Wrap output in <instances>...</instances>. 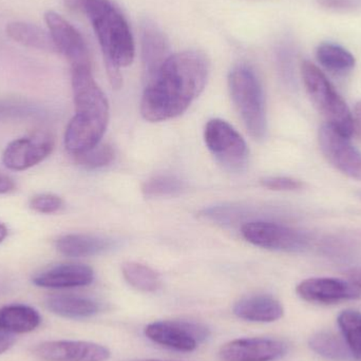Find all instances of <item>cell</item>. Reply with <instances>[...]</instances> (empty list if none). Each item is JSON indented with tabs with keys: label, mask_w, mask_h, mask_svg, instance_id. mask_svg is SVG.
<instances>
[{
	"label": "cell",
	"mask_w": 361,
	"mask_h": 361,
	"mask_svg": "<svg viewBox=\"0 0 361 361\" xmlns=\"http://www.w3.org/2000/svg\"><path fill=\"white\" fill-rule=\"evenodd\" d=\"M316 57L322 67L335 74L349 73L355 67V57L350 51L333 42H322L316 50Z\"/></svg>",
	"instance_id": "23"
},
{
	"label": "cell",
	"mask_w": 361,
	"mask_h": 361,
	"mask_svg": "<svg viewBox=\"0 0 361 361\" xmlns=\"http://www.w3.org/2000/svg\"><path fill=\"white\" fill-rule=\"evenodd\" d=\"M15 339L12 335L2 332L0 330V354H4V352L8 351L13 347Z\"/></svg>",
	"instance_id": "34"
},
{
	"label": "cell",
	"mask_w": 361,
	"mask_h": 361,
	"mask_svg": "<svg viewBox=\"0 0 361 361\" xmlns=\"http://www.w3.org/2000/svg\"><path fill=\"white\" fill-rule=\"evenodd\" d=\"M242 235L252 245L284 252H301L310 246L307 233L280 223L250 221L242 226Z\"/></svg>",
	"instance_id": "7"
},
{
	"label": "cell",
	"mask_w": 361,
	"mask_h": 361,
	"mask_svg": "<svg viewBox=\"0 0 361 361\" xmlns=\"http://www.w3.org/2000/svg\"><path fill=\"white\" fill-rule=\"evenodd\" d=\"M74 12L90 20L103 51L112 87L122 86L121 68L131 65L135 55V40L128 21L111 0H63Z\"/></svg>",
	"instance_id": "2"
},
{
	"label": "cell",
	"mask_w": 361,
	"mask_h": 361,
	"mask_svg": "<svg viewBox=\"0 0 361 361\" xmlns=\"http://www.w3.org/2000/svg\"><path fill=\"white\" fill-rule=\"evenodd\" d=\"M265 188L276 191H295L303 188L305 184L300 180L290 177H267L260 180Z\"/></svg>",
	"instance_id": "30"
},
{
	"label": "cell",
	"mask_w": 361,
	"mask_h": 361,
	"mask_svg": "<svg viewBox=\"0 0 361 361\" xmlns=\"http://www.w3.org/2000/svg\"><path fill=\"white\" fill-rule=\"evenodd\" d=\"M319 4L330 10L348 12L360 8L361 0H319Z\"/></svg>",
	"instance_id": "31"
},
{
	"label": "cell",
	"mask_w": 361,
	"mask_h": 361,
	"mask_svg": "<svg viewBox=\"0 0 361 361\" xmlns=\"http://www.w3.org/2000/svg\"><path fill=\"white\" fill-rule=\"evenodd\" d=\"M302 300L315 305H337L345 301L357 300L361 292L352 282L337 278H310L303 280L296 288Z\"/></svg>",
	"instance_id": "12"
},
{
	"label": "cell",
	"mask_w": 361,
	"mask_h": 361,
	"mask_svg": "<svg viewBox=\"0 0 361 361\" xmlns=\"http://www.w3.org/2000/svg\"><path fill=\"white\" fill-rule=\"evenodd\" d=\"M320 149L326 160L343 175L361 180V152L330 125L324 124L318 133Z\"/></svg>",
	"instance_id": "9"
},
{
	"label": "cell",
	"mask_w": 361,
	"mask_h": 361,
	"mask_svg": "<svg viewBox=\"0 0 361 361\" xmlns=\"http://www.w3.org/2000/svg\"><path fill=\"white\" fill-rule=\"evenodd\" d=\"M145 335L158 345L179 352H192L209 336L204 324L186 320H161L148 324Z\"/></svg>",
	"instance_id": "8"
},
{
	"label": "cell",
	"mask_w": 361,
	"mask_h": 361,
	"mask_svg": "<svg viewBox=\"0 0 361 361\" xmlns=\"http://www.w3.org/2000/svg\"><path fill=\"white\" fill-rule=\"evenodd\" d=\"M339 329L347 343L353 360L361 361V313L355 310H345L339 314Z\"/></svg>",
	"instance_id": "25"
},
{
	"label": "cell",
	"mask_w": 361,
	"mask_h": 361,
	"mask_svg": "<svg viewBox=\"0 0 361 361\" xmlns=\"http://www.w3.org/2000/svg\"><path fill=\"white\" fill-rule=\"evenodd\" d=\"M204 139L208 149L225 169L239 173L245 169L248 160L247 145L228 123L220 118L209 121L204 131Z\"/></svg>",
	"instance_id": "6"
},
{
	"label": "cell",
	"mask_w": 361,
	"mask_h": 361,
	"mask_svg": "<svg viewBox=\"0 0 361 361\" xmlns=\"http://www.w3.org/2000/svg\"><path fill=\"white\" fill-rule=\"evenodd\" d=\"M310 348L324 360L331 361H352L353 356L348 348L343 335L331 331L316 333L309 341Z\"/></svg>",
	"instance_id": "22"
},
{
	"label": "cell",
	"mask_w": 361,
	"mask_h": 361,
	"mask_svg": "<svg viewBox=\"0 0 361 361\" xmlns=\"http://www.w3.org/2000/svg\"><path fill=\"white\" fill-rule=\"evenodd\" d=\"M301 75L316 109L326 118V124L341 135L351 137L353 135L351 110L326 74L311 61H305L301 65Z\"/></svg>",
	"instance_id": "4"
},
{
	"label": "cell",
	"mask_w": 361,
	"mask_h": 361,
	"mask_svg": "<svg viewBox=\"0 0 361 361\" xmlns=\"http://www.w3.org/2000/svg\"><path fill=\"white\" fill-rule=\"evenodd\" d=\"M114 149L109 144H99L91 149L82 154L74 156L75 162L84 169L93 171V169H103L114 161Z\"/></svg>",
	"instance_id": "27"
},
{
	"label": "cell",
	"mask_w": 361,
	"mask_h": 361,
	"mask_svg": "<svg viewBox=\"0 0 361 361\" xmlns=\"http://www.w3.org/2000/svg\"><path fill=\"white\" fill-rule=\"evenodd\" d=\"M29 205L34 212L49 214L61 210L63 201L59 195L53 193H39L31 197Z\"/></svg>",
	"instance_id": "29"
},
{
	"label": "cell",
	"mask_w": 361,
	"mask_h": 361,
	"mask_svg": "<svg viewBox=\"0 0 361 361\" xmlns=\"http://www.w3.org/2000/svg\"><path fill=\"white\" fill-rule=\"evenodd\" d=\"M44 21L55 48L67 57L71 67L91 66L90 52L84 37L67 19L54 11H47Z\"/></svg>",
	"instance_id": "11"
},
{
	"label": "cell",
	"mask_w": 361,
	"mask_h": 361,
	"mask_svg": "<svg viewBox=\"0 0 361 361\" xmlns=\"http://www.w3.org/2000/svg\"><path fill=\"white\" fill-rule=\"evenodd\" d=\"M75 116L66 129L65 146L70 154H82L99 145L109 121V104L97 86L91 66L71 67Z\"/></svg>",
	"instance_id": "3"
},
{
	"label": "cell",
	"mask_w": 361,
	"mask_h": 361,
	"mask_svg": "<svg viewBox=\"0 0 361 361\" xmlns=\"http://www.w3.org/2000/svg\"><path fill=\"white\" fill-rule=\"evenodd\" d=\"M94 280V271L82 263H65L34 276L32 282L38 288L65 290L89 286Z\"/></svg>",
	"instance_id": "16"
},
{
	"label": "cell",
	"mask_w": 361,
	"mask_h": 361,
	"mask_svg": "<svg viewBox=\"0 0 361 361\" xmlns=\"http://www.w3.org/2000/svg\"><path fill=\"white\" fill-rule=\"evenodd\" d=\"M46 305L53 314L68 319L90 318L101 311L97 301L80 295H53L47 299Z\"/></svg>",
	"instance_id": "19"
},
{
	"label": "cell",
	"mask_w": 361,
	"mask_h": 361,
	"mask_svg": "<svg viewBox=\"0 0 361 361\" xmlns=\"http://www.w3.org/2000/svg\"><path fill=\"white\" fill-rule=\"evenodd\" d=\"M348 277L354 286H357L361 292V269H352L347 271Z\"/></svg>",
	"instance_id": "35"
},
{
	"label": "cell",
	"mask_w": 361,
	"mask_h": 361,
	"mask_svg": "<svg viewBox=\"0 0 361 361\" xmlns=\"http://www.w3.org/2000/svg\"><path fill=\"white\" fill-rule=\"evenodd\" d=\"M352 120H353V133H355L361 141V101L356 104L354 111L352 112Z\"/></svg>",
	"instance_id": "32"
},
{
	"label": "cell",
	"mask_w": 361,
	"mask_h": 361,
	"mask_svg": "<svg viewBox=\"0 0 361 361\" xmlns=\"http://www.w3.org/2000/svg\"><path fill=\"white\" fill-rule=\"evenodd\" d=\"M131 361H163V360H135Z\"/></svg>",
	"instance_id": "37"
},
{
	"label": "cell",
	"mask_w": 361,
	"mask_h": 361,
	"mask_svg": "<svg viewBox=\"0 0 361 361\" xmlns=\"http://www.w3.org/2000/svg\"><path fill=\"white\" fill-rule=\"evenodd\" d=\"M233 314L238 318L252 322H274L283 317L281 302L271 295L259 294L240 299Z\"/></svg>",
	"instance_id": "17"
},
{
	"label": "cell",
	"mask_w": 361,
	"mask_h": 361,
	"mask_svg": "<svg viewBox=\"0 0 361 361\" xmlns=\"http://www.w3.org/2000/svg\"><path fill=\"white\" fill-rule=\"evenodd\" d=\"M6 34L11 39L23 46L47 52L57 51L50 33L38 25L15 21L6 25Z\"/></svg>",
	"instance_id": "21"
},
{
	"label": "cell",
	"mask_w": 361,
	"mask_h": 361,
	"mask_svg": "<svg viewBox=\"0 0 361 361\" xmlns=\"http://www.w3.org/2000/svg\"><path fill=\"white\" fill-rule=\"evenodd\" d=\"M42 317L32 307L8 305L0 307V330L8 334H27L39 326Z\"/></svg>",
	"instance_id": "20"
},
{
	"label": "cell",
	"mask_w": 361,
	"mask_h": 361,
	"mask_svg": "<svg viewBox=\"0 0 361 361\" xmlns=\"http://www.w3.org/2000/svg\"><path fill=\"white\" fill-rule=\"evenodd\" d=\"M209 63L200 51L171 54L156 76L146 84L142 116L149 122L177 118L201 94L207 82Z\"/></svg>",
	"instance_id": "1"
},
{
	"label": "cell",
	"mask_w": 361,
	"mask_h": 361,
	"mask_svg": "<svg viewBox=\"0 0 361 361\" xmlns=\"http://www.w3.org/2000/svg\"><path fill=\"white\" fill-rule=\"evenodd\" d=\"M6 235H8V228L2 223H0V243L4 241Z\"/></svg>",
	"instance_id": "36"
},
{
	"label": "cell",
	"mask_w": 361,
	"mask_h": 361,
	"mask_svg": "<svg viewBox=\"0 0 361 361\" xmlns=\"http://www.w3.org/2000/svg\"><path fill=\"white\" fill-rule=\"evenodd\" d=\"M360 197H361V192H360Z\"/></svg>",
	"instance_id": "38"
},
{
	"label": "cell",
	"mask_w": 361,
	"mask_h": 361,
	"mask_svg": "<svg viewBox=\"0 0 361 361\" xmlns=\"http://www.w3.org/2000/svg\"><path fill=\"white\" fill-rule=\"evenodd\" d=\"M184 188L182 180L175 176L160 175L150 178L142 186L144 195L148 197H171L179 195Z\"/></svg>",
	"instance_id": "26"
},
{
	"label": "cell",
	"mask_w": 361,
	"mask_h": 361,
	"mask_svg": "<svg viewBox=\"0 0 361 361\" xmlns=\"http://www.w3.org/2000/svg\"><path fill=\"white\" fill-rule=\"evenodd\" d=\"M112 246L111 240L89 233H70L56 241L57 250L70 258L97 256L111 250Z\"/></svg>",
	"instance_id": "18"
},
{
	"label": "cell",
	"mask_w": 361,
	"mask_h": 361,
	"mask_svg": "<svg viewBox=\"0 0 361 361\" xmlns=\"http://www.w3.org/2000/svg\"><path fill=\"white\" fill-rule=\"evenodd\" d=\"M34 355L42 361H107L110 351L88 341H53L36 345Z\"/></svg>",
	"instance_id": "13"
},
{
	"label": "cell",
	"mask_w": 361,
	"mask_h": 361,
	"mask_svg": "<svg viewBox=\"0 0 361 361\" xmlns=\"http://www.w3.org/2000/svg\"><path fill=\"white\" fill-rule=\"evenodd\" d=\"M141 54L146 84L160 71L171 56L169 40L162 30L150 19H144L140 27Z\"/></svg>",
	"instance_id": "15"
},
{
	"label": "cell",
	"mask_w": 361,
	"mask_h": 361,
	"mask_svg": "<svg viewBox=\"0 0 361 361\" xmlns=\"http://www.w3.org/2000/svg\"><path fill=\"white\" fill-rule=\"evenodd\" d=\"M16 188L14 180L10 176L0 173V195L11 192Z\"/></svg>",
	"instance_id": "33"
},
{
	"label": "cell",
	"mask_w": 361,
	"mask_h": 361,
	"mask_svg": "<svg viewBox=\"0 0 361 361\" xmlns=\"http://www.w3.org/2000/svg\"><path fill=\"white\" fill-rule=\"evenodd\" d=\"M283 341L273 338H241L225 343L220 349L223 361H273L286 355Z\"/></svg>",
	"instance_id": "14"
},
{
	"label": "cell",
	"mask_w": 361,
	"mask_h": 361,
	"mask_svg": "<svg viewBox=\"0 0 361 361\" xmlns=\"http://www.w3.org/2000/svg\"><path fill=\"white\" fill-rule=\"evenodd\" d=\"M35 114L31 104L16 99H0V121L25 118Z\"/></svg>",
	"instance_id": "28"
},
{
	"label": "cell",
	"mask_w": 361,
	"mask_h": 361,
	"mask_svg": "<svg viewBox=\"0 0 361 361\" xmlns=\"http://www.w3.org/2000/svg\"><path fill=\"white\" fill-rule=\"evenodd\" d=\"M228 86L248 133L254 139H263L267 135V111L262 86L256 74L247 66H238L229 73Z\"/></svg>",
	"instance_id": "5"
},
{
	"label": "cell",
	"mask_w": 361,
	"mask_h": 361,
	"mask_svg": "<svg viewBox=\"0 0 361 361\" xmlns=\"http://www.w3.org/2000/svg\"><path fill=\"white\" fill-rule=\"evenodd\" d=\"M53 149L54 140L52 135L36 133L11 142L2 154V163L10 171H27L46 160Z\"/></svg>",
	"instance_id": "10"
},
{
	"label": "cell",
	"mask_w": 361,
	"mask_h": 361,
	"mask_svg": "<svg viewBox=\"0 0 361 361\" xmlns=\"http://www.w3.org/2000/svg\"><path fill=\"white\" fill-rule=\"evenodd\" d=\"M125 280L135 290L154 293L160 290L162 279L152 267L137 262H127L122 267Z\"/></svg>",
	"instance_id": "24"
}]
</instances>
